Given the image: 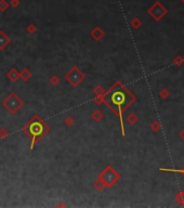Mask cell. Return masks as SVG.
Here are the masks:
<instances>
[{
    "label": "cell",
    "instance_id": "cell-7",
    "mask_svg": "<svg viewBox=\"0 0 184 208\" xmlns=\"http://www.w3.org/2000/svg\"><path fill=\"white\" fill-rule=\"evenodd\" d=\"M8 42H9V38H8L3 33H1V38H0V48L6 47Z\"/></svg>",
    "mask_w": 184,
    "mask_h": 208
},
{
    "label": "cell",
    "instance_id": "cell-5",
    "mask_svg": "<svg viewBox=\"0 0 184 208\" xmlns=\"http://www.w3.org/2000/svg\"><path fill=\"white\" fill-rule=\"evenodd\" d=\"M42 122L39 123H33L29 126V131H31V135H33V144L36 141V138L41 135L43 133V125L41 124Z\"/></svg>",
    "mask_w": 184,
    "mask_h": 208
},
{
    "label": "cell",
    "instance_id": "cell-3",
    "mask_svg": "<svg viewBox=\"0 0 184 208\" xmlns=\"http://www.w3.org/2000/svg\"><path fill=\"white\" fill-rule=\"evenodd\" d=\"M66 78L71 84H73L74 86H77V85L84 79V76L79 69H77L75 67V69H73L72 71H69V73L66 74Z\"/></svg>",
    "mask_w": 184,
    "mask_h": 208
},
{
    "label": "cell",
    "instance_id": "cell-1",
    "mask_svg": "<svg viewBox=\"0 0 184 208\" xmlns=\"http://www.w3.org/2000/svg\"><path fill=\"white\" fill-rule=\"evenodd\" d=\"M134 101V97L131 94L126 88H116L111 94L108 95V102L109 106L113 107L118 113H121L126 109H128L132 102Z\"/></svg>",
    "mask_w": 184,
    "mask_h": 208
},
{
    "label": "cell",
    "instance_id": "cell-9",
    "mask_svg": "<svg viewBox=\"0 0 184 208\" xmlns=\"http://www.w3.org/2000/svg\"><path fill=\"white\" fill-rule=\"evenodd\" d=\"M151 128L153 129V131H155V132H158V131H159V129H160V125L158 124L157 122H154L153 124L151 125Z\"/></svg>",
    "mask_w": 184,
    "mask_h": 208
},
{
    "label": "cell",
    "instance_id": "cell-12",
    "mask_svg": "<svg viewBox=\"0 0 184 208\" xmlns=\"http://www.w3.org/2000/svg\"><path fill=\"white\" fill-rule=\"evenodd\" d=\"M160 95H162V98L166 99V98L168 97V92H167V90H162V92H160Z\"/></svg>",
    "mask_w": 184,
    "mask_h": 208
},
{
    "label": "cell",
    "instance_id": "cell-10",
    "mask_svg": "<svg viewBox=\"0 0 184 208\" xmlns=\"http://www.w3.org/2000/svg\"><path fill=\"white\" fill-rule=\"evenodd\" d=\"M177 201L179 202L180 204H184V192H180L179 194L177 195Z\"/></svg>",
    "mask_w": 184,
    "mask_h": 208
},
{
    "label": "cell",
    "instance_id": "cell-13",
    "mask_svg": "<svg viewBox=\"0 0 184 208\" xmlns=\"http://www.w3.org/2000/svg\"><path fill=\"white\" fill-rule=\"evenodd\" d=\"M180 137H181L182 140H184V130L181 131V133H180Z\"/></svg>",
    "mask_w": 184,
    "mask_h": 208
},
{
    "label": "cell",
    "instance_id": "cell-6",
    "mask_svg": "<svg viewBox=\"0 0 184 208\" xmlns=\"http://www.w3.org/2000/svg\"><path fill=\"white\" fill-rule=\"evenodd\" d=\"M149 14L153 18H155V20H160V18L166 14V9L162 6H160L159 3H156L151 10H149Z\"/></svg>",
    "mask_w": 184,
    "mask_h": 208
},
{
    "label": "cell",
    "instance_id": "cell-11",
    "mask_svg": "<svg viewBox=\"0 0 184 208\" xmlns=\"http://www.w3.org/2000/svg\"><path fill=\"white\" fill-rule=\"evenodd\" d=\"M9 77H10V79H11L12 81H14V80H16V78H18V73H16L14 69H12V71L10 72V74H9Z\"/></svg>",
    "mask_w": 184,
    "mask_h": 208
},
{
    "label": "cell",
    "instance_id": "cell-14",
    "mask_svg": "<svg viewBox=\"0 0 184 208\" xmlns=\"http://www.w3.org/2000/svg\"><path fill=\"white\" fill-rule=\"evenodd\" d=\"M182 1H183V2H184V0H182Z\"/></svg>",
    "mask_w": 184,
    "mask_h": 208
},
{
    "label": "cell",
    "instance_id": "cell-2",
    "mask_svg": "<svg viewBox=\"0 0 184 208\" xmlns=\"http://www.w3.org/2000/svg\"><path fill=\"white\" fill-rule=\"evenodd\" d=\"M3 105H5L11 113H15V112L22 106V101L18 99V97H16V94L12 93V94H10L9 97L5 100Z\"/></svg>",
    "mask_w": 184,
    "mask_h": 208
},
{
    "label": "cell",
    "instance_id": "cell-4",
    "mask_svg": "<svg viewBox=\"0 0 184 208\" xmlns=\"http://www.w3.org/2000/svg\"><path fill=\"white\" fill-rule=\"evenodd\" d=\"M101 177H102L103 180H104V184H107V185H112V184L118 179V175L111 168V167H108V168L102 173Z\"/></svg>",
    "mask_w": 184,
    "mask_h": 208
},
{
    "label": "cell",
    "instance_id": "cell-8",
    "mask_svg": "<svg viewBox=\"0 0 184 208\" xmlns=\"http://www.w3.org/2000/svg\"><path fill=\"white\" fill-rule=\"evenodd\" d=\"M127 119H128V122L130 123V124H134V123L137 120V116H135L134 114H130V115L127 117Z\"/></svg>",
    "mask_w": 184,
    "mask_h": 208
}]
</instances>
